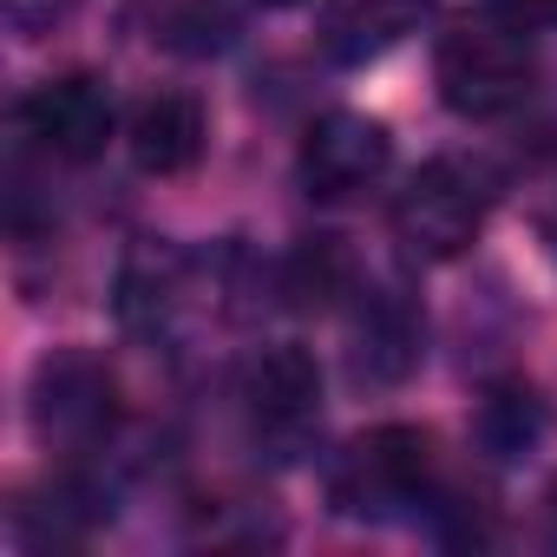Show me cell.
I'll return each mask as SVG.
<instances>
[{
    "instance_id": "1",
    "label": "cell",
    "mask_w": 557,
    "mask_h": 557,
    "mask_svg": "<svg viewBox=\"0 0 557 557\" xmlns=\"http://www.w3.org/2000/svg\"><path fill=\"white\" fill-rule=\"evenodd\" d=\"M433 492H440V446L426 426H407V420H387L348 440L329 466V505L342 518L387 524V518L426 511Z\"/></svg>"
},
{
    "instance_id": "2",
    "label": "cell",
    "mask_w": 557,
    "mask_h": 557,
    "mask_svg": "<svg viewBox=\"0 0 557 557\" xmlns=\"http://www.w3.org/2000/svg\"><path fill=\"white\" fill-rule=\"evenodd\" d=\"M531 79H537V53H531V34L524 21L511 14H472L459 27L440 34V53H433V86L446 99V112L459 119H505L531 99Z\"/></svg>"
},
{
    "instance_id": "3",
    "label": "cell",
    "mask_w": 557,
    "mask_h": 557,
    "mask_svg": "<svg viewBox=\"0 0 557 557\" xmlns=\"http://www.w3.org/2000/svg\"><path fill=\"white\" fill-rule=\"evenodd\" d=\"M243 420H249V440L275 466L309 459L322 440V368H315V355L296 342L262 348L243 374Z\"/></svg>"
},
{
    "instance_id": "4",
    "label": "cell",
    "mask_w": 557,
    "mask_h": 557,
    "mask_svg": "<svg viewBox=\"0 0 557 557\" xmlns=\"http://www.w3.org/2000/svg\"><path fill=\"white\" fill-rule=\"evenodd\" d=\"M492 216V184L459 164V158H426L400 190H394V236L426 256V262H453L479 243Z\"/></svg>"
},
{
    "instance_id": "5",
    "label": "cell",
    "mask_w": 557,
    "mask_h": 557,
    "mask_svg": "<svg viewBox=\"0 0 557 557\" xmlns=\"http://www.w3.org/2000/svg\"><path fill=\"white\" fill-rule=\"evenodd\" d=\"M27 400H34V433H40V446L73 453V459L99 453V446L112 440V426H119V381H112V368H106L99 355H86V348H53V355L34 368Z\"/></svg>"
},
{
    "instance_id": "6",
    "label": "cell",
    "mask_w": 557,
    "mask_h": 557,
    "mask_svg": "<svg viewBox=\"0 0 557 557\" xmlns=\"http://www.w3.org/2000/svg\"><path fill=\"white\" fill-rule=\"evenodd\" d=\"M14 125L53 164H92V158H106V145L119 132V112H112V92H106L99 73H60V79H40L21 99Z\"/></svg>"
},
{
    "instance_id": "7",
    "label": "cell",
    "mask_w": 557,
    "mask_h": 557,
    "mask_svg": "<svg viewBox=\"0 0 557 557\" xmlns=\"http://www.w3.org/2000/svg\"><path fill=\"white\" fill-rule=\"evenodd\" d=\"M387 171H394V138L368 112H329V119H315L309 138H302V151H296V177H302V190L315 203H355Z\"/></svg>"
},
{
    "instance_id": "8",
    "label": "cell",
    "mask_w": 557,
    "mask_h": 557,
    "mask_svg": "<svg viewBox=\"0 0 557 557\" xmlns=\"http://www.w3.org/2000/svg\"><path fill=\"white\" fill-rule=\"evenodd\" d=\"M420 342H426V322L413 309L407 289H368L361 309H355V381L361 387H400L413 368H420Z\"/></svg>"
},
{
    "instance_id": "9",
    "label": "cell",
    "mask_w": 557,
    "mask_h": 557,
    "mask_svg": "<svg viewBox=\"0 0 557 557\" xmlns=\"http://www.w3.org/2000/svg\"><path fill=\"white\" fill-rule=\"evenodd\" d=\"M210 145V119L190 92H145L125 119V151L145 177H184L197 171Z\"/></svg>"
},
{
    "instance_id": "10",
    "label": "cell",
    "mask_w": 557,
    "mask_h": 557,
    "mask_svg": "<svg viewBox=\"0 0 557 557\" xmlns=\"http://www.w3.org/2000/svg\"><path fill=\"white\" fill-rule=\"evenodd\" d=\"M190 275H197V262L184 256V249H171V243H138L132 256H125V269H119V322L132 329V335H171L177 329V315L190 309Z\"/></svg>"
},
{
    "instance_id": "11",
    "label": "cell",
    "mask_w": 557,
    "mask_h": 557,
    "mask_svg": "<svg viewBox=\"0 0 557 557\" xmlns=\"http://www.w3.org/2000/svg\"><path fill=\"white\" fill-rule=\"evenodd\" d=\"M440 0H322V53L342 66H368L381 53H394L407 34H420L433 21Z\"/></svg>"
},
{
    "instance_id": "12",
    "label": "cell",
    "mask_w": 557,
    "mask_h": 557,
    "mask_svg": "<svg viewBox=\"0 0 557 557\" xmlns=\"http://www.w3.org/2000/svg\"><path fill=\"white\" fill-rule=\"evenodd\" d=\"M544 433H550V400L531 381H518V374L492 381L479 394V407H472V440L492 459H531L544 446Z\"/></svg>"
},
{
    "instance_id": "13",
    "label": "cell",
    "mask_w": 557,
    "mask_h": 557,
    "mask_svg": "<svg viewBox=\"0 0 557 557\" xmlns=\"http://www.w3.org/2000/svg\"><path fill=\"white\" fill-rule=\"evenodd\" d=\"M348 275L355 269H348L335 236H302L283 256V269H275V296H283L289 309H329L335 296H348Z\"/></svg>"
},
{
    "instance_id": "14",
    "label": "cell",
    "mask_w": 557,
    "mask_h": 557,
    "mask_svg": "<svg viewBox=\"0 0 557 557\" xmlns=\"http://www.w3.org/2000/svg\"><path fill=\"white\" fill-rule=\"evenodd\" d=\"M0 14H8V27L21 40H40V34H53L73 14V0H0Z\"/></svg>"
},
{
    "instance_id": "15",
    "label": "cell",
    "mask_w": 557,
    "mask_h": 557,
    "mask_svg": "<svg viewBox=\"0 0 557 557\" xmlns=\"http://www.w3.org/2000/svg\"><path fill=\"white\" fill-rule=\"evenodd\" d=\"M492 8L524 21V27H557V0H492Z\"/></svg>"
},
{
    "instance_id": "16",
    "label": "cell",
    "mask_w": 557,
    "mask_h": 557,
    "mask_svg": "<svg viewBox=\"0 0 557 557\" xmlns=\"http://www.w3.org/2000/svg\"><path fill=\"white\" fill-rule=\"evenodd\" d=\"M537 524H544V544L557 550V479L544 485V505H537Z\"/></svg>"
},
{
    "instance_id": "17",
    "label": "cell",
    "mask_w": 557,
    "mask_h": 557,
    "mask_svg": "<svg viewBox=\"0 0 557 557\" xmlns=\"http://www.w3.org/2000/svg\"><path fill=\"white\" fill-rule=\"evenodd\" d=\"M269 8H302V0H269Z\"/></svg>"
}]
</instances>
